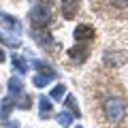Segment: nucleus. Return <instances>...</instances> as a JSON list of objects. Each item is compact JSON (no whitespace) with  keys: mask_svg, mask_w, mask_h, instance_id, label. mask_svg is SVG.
Segmentation results:
<instances>
[{"mask_svg":"<svg viewBox=\"0 0 128 128\" xmlns=\"http://www.w3.org/2000/svg\"><path fill=\"white\" fill-rule=\"evenodd\" d=\"M64 105L68 107V109H73V115H81L79 113V105H77V100H75V96H66V100H64Z\"/></svg>","mask_w":128,"mask_h":128,"instance_id":"16","label":"nucleus"},{"mask_svg":"<svg viewBox=\"0 0 128 128\" xmlns=\"http://www.w3.org/2000/svg\"><path fill=\"white\" fill-rule=\"evenodd\" d=\"M64 94H66V86H64V83H60V86H56L54 90H51V100H60Z\"/></svg>","mask_w":128,"mask_h":128,"instance_id":"15","label":"nucleus"},{"mask_svg":"<svg viewBox=\"0 0 128 128\" xmlns=\"http://www.w3.org/2000/svg\"><path fill=\"white\" fill-rule=\"evenodd\" d=\"M60 9H62V17L64 19H75L79 11V0H62L60 2Z\"/></svg>","mask_w":128,"mask_h":128,"instance_id":"5","label":"nucleus"},{"mask_svg":"<svg viewBox=\"0 0 128 128\" xmlns=\"http://www.w3.org/2000/svg\"><path fill=\"white\" fill-rule=\"evenodd\" d=\"M30 34L41 47H51L54 45V36H51V32L47 30V26H32Z\"/></svg>","mask_w":128,"mask_h":128,"instance_id":"3","label":"nucleus"},{"mask_svg":"<svg viewBox=\"0 0 128 128\" xmlns=\"http://www.w3.org/2000/svg\"><path fill=\"white\" fill-rule=\"evenodd\" d=\"M94 34H96V30H94V26H90V24H81V26H77V28H75V32H73L75 41H79V43L92 41Z\"/></svg>","mask_w":128,"mask_h":128,"instance_id":"4","label":"nucleus"},{"mask_svg":"<svg viewBox=\"0 0 128 128\" xmlns=\"http://www.w3.org/2000/svg\"><path fill=\"white\" fill-rule=\"evenodd\" d=\"M51 19V11L47 9V6L43 4H36L30 9V22L34 24V26H47Z\"/></svg>","mask_w":128,"mask_h":128,"instance_id":"2","label":"nucleus"},{"mask_svg":"<svg viewBox=\"0 0 128 128\" xmlns=\"http://www.w3.org/2000/svg\"><path fill=\"white\" fill-rule=\"evenodd\" d=\"M77 128H83V126H77Z\"/></svg>","mask_w":128,"mask_h":128,"instance_id":"22","label":"nucleus"},{"mask_svg":"<svg viewBox=\"0 0 128 128\" xmlns=\"http://www.w3.org/2000/svg\"><path fill=\"white\" fill-rule=\"evenodd\" d=\"M34 68H36L38 73H45V75H49V77L56 79V70L51 68V66H47L45 62H41V60H34Z\"/></svg>","mask_w":128,"mask_h":128,"instance_id":"13","label":"nucleus"},{"mask_svg":"<svg viewBox=\"0 0 128 128\" xmlns=\"http://www.w3.org/2000/svg\"><path fill=\"white\" fill-rule=\"evenodd\" d=\"M13 107H15V102L11 100V98H4V100H2V107H0V118L6 120L11 115V111H13Z\"/></svg>","mask_w":128,"mask_h":128,"instance_id":"11","label":"nucleus"},{"mask_svg":"<svg viewBox=\"0 0 128 128\" xmlns=\"http://www.w3.org/2000/svg\"><path fill=\"white\" fill-rule=\"evenodd\" d=\"M68 56H70V60H75V62H83V60H88V56H90V49H88L86 43H79L77 47L68 49Z\"/></svg>","mask_w":128,"mask_h":128,"instance_id":"6","label":"nucleus"},{"mask_svg":"<svg viewBox=\"0 0 128 128\" xmlns=\"http://www.w3.org/2000/svg\"><path fill=\"white\" fill-rule=\"evenodd\" d=\"M4 128H19V124H17V122H11V124H6Z\"/></svg>","mask_w":128,"mask_h":128,"instance_id":"19","label":"nucleus"},{"mask_svg":"<svg viewBox=\"0 0 128 128\" xmlns=\"http://www.w3.org/2000/svg\"><path fill=\"white\" fill-rule=\"evenodd\" d=\"M58 124L62 128H70V124H73V113H68V111H60V113H58Z\"/></svg>","mask_w":128,"mask_h":128,"instance_id":"12","label":"nucleus"},{"mask_svg":"<svg viewBox=\"0 0 128 128\" xmlns=\"http://www.w3.org/2000/svg\"><path fill=\"white\" fill-rule=\"evenodd\" d=\"M38 115H41L43 120H47L51 115V98H47V96H41V100H38Z\"/></svg>","mask_w":128,"mask_h":128,"instance_id":"10","label":"nucleus"},{"mask_svg":"<svg viewBox=\"0 0 128 128\" xmlns=\"http://www.w3.org/2000/svg\"><path fill=\"white\" fill-rule=\"evenodd\" d=\"M102 111H105V118L109 120L111 124H118L120 120L124 118V113H126V100H124V98H118V96H111V98L105 100Z\"/></svg>","mask_w":128,"mask_h":128,"instance_id":"1","label":"nucleus"},{"mask_svg":"<svg viewBox=\"0 0 128 128\" xmlns=\"http://www.w3.org/2000/svg\"><path fill=\"white\" fill-rule=\"evenodd\" d=\"M0 43H2V34H0Z\"/></svg>","mask_w":128,"mask_h":128,"instance_id":"21","label":"nucleus"},{"mask_svg":"<svg viewBox=\"0 0 128 128\" xmlns=\"http://www.w3.org/2000/svg\"><path fill=\"white\" fill-rule=\"evenodd\" d=\"M4 60H6V56H4V51L0 49V62H4Z\"/></svg>","mask_w":128,"mask_h":128,"instance_id":"20","label":"nucleus"},{"mask_svg":"<svg viewBox=\"0 0 128 128\" xmlns=\"http://www.w3.org/2000/svg\"><path fill=\"white\" fill-rule=\"evenodd\" d=\"M11 64L15 66V70L22 75H26L28 70H30V64L26 62V58H22V56H11Z\"/></svg>","mask_w":128,"mask_h":128,"instance_id":"9","label":"nucleus"},{"mask_svg":"<svg viewBox=\"0 0 128 128\" xmlns=\"http://www.w3.org/2000/svg\"><path fill=\"white\" fill-rule=\"evenodd\" d=\"M22 96V94H19ZM15 105L19 107V109H30V105H32V100H30V96H22V98H19L17 102H15Z\"/></svg>","mask_w":128,"mask_h":128,"instance_id":"17","label":"nucleus"},{"mask_svg":"<svg viewBox=\"0 0 128 128\" xmlns=\"http://www.w3.org/2000/svg\"><path fill=\"white\" fill-rule=\"evenodd\" d=\"M6 90H9V96H11V98L19 96V94L24 92V83H22V79H19V77H11L9 83H6Z\"/></svg>","mask_w":128,"mask_h":128,"instance_id":"7","label":"nucleus"},{"mask_svg":"<svg viewBox=\"0 0 128 128\" xmlns=\"http://www.w3.org/2000/svg\"><path fill=\"white\" fill-rule=\"evenodd\" d=\"M0 24H2L6 30H11V32H22L19 22L15 17H11V15H6V13H0Z\"/></svg>","mask_w":128,"mask_h":128,"instance_id":"8","label":"nucleus"},{"mask_svg":"<svg viewBox=\"0 0 128 128\" xmlns=\"http://www.w3.org/2000/svg\"><path fill=\"white\" fill-rule=\"evenodd\" d=\"M115 6H120V9H124V6H128V0H111Z\"/></svg>","mask_w":128,"mask_h":128,"instance_id":"18","label":"nucleus"},{"mask_svg":"<svg viewBox=\"0 0 128 128\" xmlns=\"http://www.w3.org/2000/svg\"><path fill=\"white\" fill-rule=\"evenodd\" d=\"M51 79H54V77H49V75H45V73H36V75H34V79H32V83H34L36 88H45Z\"/></svg>","mask_w":128,"mask_h":128,"instance_id":"14","label":"nucleus"}]
</instances>
